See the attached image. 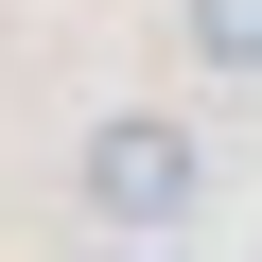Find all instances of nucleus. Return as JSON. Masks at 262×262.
Here are the masks:
<instances>
[{"instance_id":"nucleus-1","label":"nucleus","mask_w":262,"mask_h":262,"mask_svg":"<svg viewBox=\"0 0 262 262\" xmlns=\"http://www.w3.org/2000/svg\"><path fill=\"white\" fill-rule=\"evenodd\" d=\"M70 175H88V210H105V227H175L210 158H192V122H175V105H105Z\"/></svg>"},{"instance_id":"nucleus-2","label":"nucleus","mask_w":262,"mask_h":262,"mask_svg":"<svg viewBox=\"0 0 262 262\" xmlns=\"http://www.w3.org/2000/svg\"><path fill=\"white\" fill-rule=\"evenodd\" d=\"M175 35H192V70L262 88V0H175Z\"/></svg>"}]
</instances>
